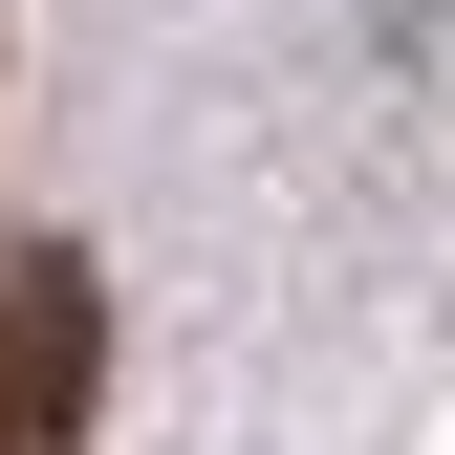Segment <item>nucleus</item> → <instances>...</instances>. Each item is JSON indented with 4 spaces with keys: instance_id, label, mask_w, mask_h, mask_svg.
<instances>
[{
    "instance_id": "1",
    "label": "nucleus",
    "mask_w": 455,
    "mask_h": 455,
    "mask_svg": "<svg viewBox=\"0 0 455 455\" xmlns=\"http://www.w3.org/2000/svg\"><path fill=\"white\" fill-rule=\"evenodd\" d=\"M87 369H108V282L22 239L0 260V455H87Z\"/></svg>"
}]
</instances>
